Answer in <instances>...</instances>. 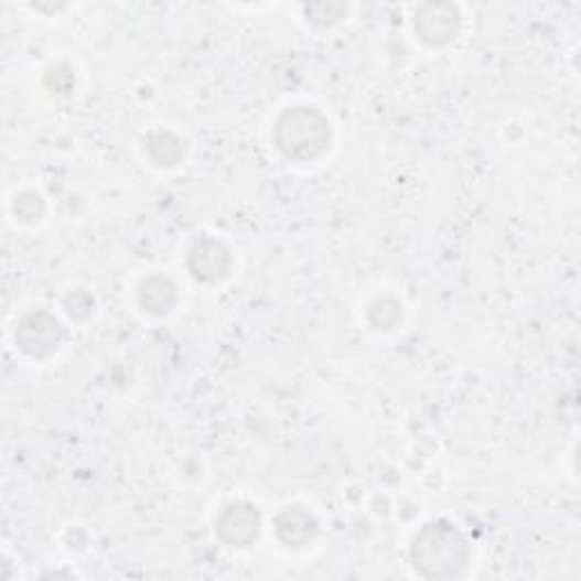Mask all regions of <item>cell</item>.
I'll list each match as a JSON object with an SVG mask.
<instances>
[{"label":"cell","mask_w":581,"mask_h":581,"mask_svg":"<svg viewBox=\"0 0 581 581\" xmlns=\"http://www.w3.org/2000/svg\"><path fill=\"white\" fill-rule=\"evenodd\" d=\"M413 570L424 579H454L471 561L469 540L452 523L424 525L411 544Z\"/></svg>","instance_id":"6da1fadb"},{"label":"cell","mask_w":581,"mask_h":581,"mask_svg":"<svg viewBox=\"0 0 581 581\" xmlns=\"http://www.w3.org/2000/svg\"><path fill=\"white\" fill-rule=\"evenodd\" d=\"M273 141L284 160L306 164L319 160L330 148L332 128L321 109L298 105L280 114L273 128Z\"/></svg>","instance_id":"7a4b0ae2"},{"label":"cell","mask_w":581,"mask_h":581,"mask_svg":"<svg viewBox=\"0 0 581 581\" xmlns=\"http://www.w3.org/2000/svg\"><path fill=\"white\" fill-rule=\"evenodd\" d=\"M66 341V327L51 312H32L21 319L17 343L28 357L49 359Z\"/></svg>","instance_id":"3957f363"},{"label":"cell","mask_w":581,"mask_h":581,"mask_svg":"<svg viewBox=\"0 0 581 581\" xmlns=\"http://www.w3.org/2000/svg\"><path fill=\"white\" fill-rule=\"evenodd\" d=\"M416 34L424 46H450L461 32V14L452 3H424L416 10Z\"/></svg>","instance_id":"277c9868"},{"label":"cell","mask_w":581,"mask_h":581,"mask_svg":"<svg viewBox=\"0 0 581 581\" xmlns=\"http://www.w3.org/2000/svg\"><path fill=\"white\" fill-rule=\"evenodd\" d=\"M261 531L259 512L248 502H229L216 518V536L227 548H248Z\"/></svg>","instance_id":"5b68a950"},{"label":"cell","mask_w":581,"mask_h":581,"mask_svg":"<svg viewBox=\"0 0 581 581\" xmlns=\"http://www.w3.org/2000/svg\"><path fill=\"white\" fill-rule=\"evenodd\" d=\"M189 273L203 284H216L225 280L232 270V255L218 239L201 237L189 250Z\"/></svg>","instance_id":"8992f818"},{"label":"cell","mask_w":581,"mask_h":581,"mask_svg":"<svg viewBox=\"0 0 581 581\" xmlns=\"http://www.w3.org/2000/svg\"><path fill=\"white\" fill-rule=\"evenodd\" d=\"M276 536L289 550H302L319 536V520L304 507H287L276 516Z\"/></svg>","instance_id":"52a82bcc"},{"label":"cell","mask_w":581,"mask_h":581,"mask_svg":"<svg viewBox=\"0 0 581 581\" xmlns=\"http://www.w3.org/2000/svg\"><path fill=\"white\" fill-rule=\"evenodd\" d=\"M139 304L152 316H164L177 304V287L164 276H152L139 284Z\"/></svg>","instance_id":"ba28073f"},{"label":"cell","mask_w":581,"mask_h":581,"mask_svg":"<svg viewBox=\"0 0 581 581\" xmlns=\"http://www.w3.org/2000/svg\"><path fill=\"white\" fill-rule=\"evenodd\" d=\"M146 152L154 166L171 169L184 158V143L169 130H154L146 137Z\"/></svg>","instance_id":"9c48e42d"},{"label":"cell","mask_w":581,"mask_h":581,"mask_svg":"<svg viewBox=\"0 0 581 581\" xmlns=\"http://www.w3.org/2000/svg\"><path fill=\"white\" fill-rule=\"evenodd\" d=\"M368 321L375 330L389 332L402 321V304L391 298V295H381L370 302L368 306Z\"/></svg>","instance_id":"30bf717a"},{"label":"cell","mask_w":581,"mask_h":581,"mask_svg":"<svg viewBox=\"0 0 581 581\" xmlns=\"http://www.w3.org/2000/svg\"><path fill=\"white\" fill-rule=\"evenodd\" d=\"M44 209H46V205H44L42 196H39V193H34V191H23L14 201V214L23 223L39 220L44 216Z\"/></svg>","instance_id":"8fae6325"},{"label":"cell","mask_w":581,"mask_h":581,"mask_svg":"<svg viewBox=\"0 0 581 581\" xmlns=\"http://www.w3.org/2000/svg\"><path fill=\"white\" fill-rule=\"evenodd\" d=\"M304 14L312 23L327 28V25L338 23L347 14V6H343V3H314V6L304 8Z\"/></svg>","instance_id":"7c38bea8"},{"label":"cell","mask_w":581,"mask_h":581,"mask_svg":"<svg viewBox=\"0 0 581 581\" xmlns=\"http://www.w3.org/2000/svg\"><path fill=\"white\" fill-rule=\"evenodd\" d=\"M64 309L66 314L75 321H85L87 316H92L94 312V298L87 291H73L66 300H64Z\"/></svg>","instance_id":"4fadbf2b"}]
</instances>
